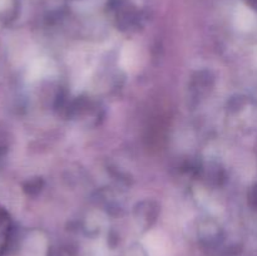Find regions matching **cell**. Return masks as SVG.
Segmentation results:
<instances>
[{"mask_svg":"<svg viewBox=\"0 0 257 256\" xmlns=\"http://www.w3.org/2000/svg\"><path fill=\"white\" fill-rule=\"evenodd\" d=\"M7 220H5L4 215L0 211V256L4 252L5 242H7Z\"/></svg>","mask_w":257,"mask_h":256,"instance_id":"3","label":"cell"},{"mask_svg":"<svg viewBox=\"0 0 257 256\" xmlns=\"http://www.w3.org/2000/svg\"><path fill=\"white\" fill-rule=\"evenodd\" d=\"M236 25H237L238 29H250L251 25H252V18L248 15V13H240V14L236 17Z\"/></svg>","mask_w":257,"mask_h":256,"instance_id":"2","label":"cell"},{"mask_svg":"<svg viewBox=\"0 0 257 256\" xmlns=\"http://www.w3.org/2000/svg\"><path fill=\"white\" fill-rule=\"evenodd\" d=\"M142 62L141 48L135 43H125L120 50L119 64L127 73L137 72Z\"/></svg>","mask_w":257,"mask_h":256,"instance_id":"1","label":"cell"}]
</instances>
